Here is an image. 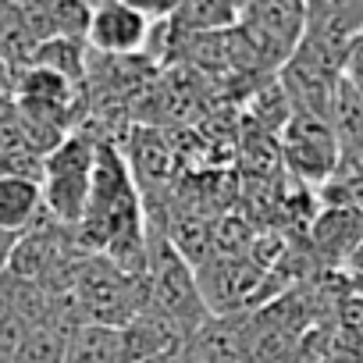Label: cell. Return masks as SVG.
<instances>
[{
	"mask_svg": "<svg viewBox=\"0 0 363 363\" xmlns=\"http://www.w3.org/2000/svg\"><path fill=\"white\" fill-rule=\"evenodd\" d=\"M146 33H150V22L143 18V11L132 0H104V4H93L86 43L100 54L128 57L146 47Z\"/></svg>",
	"mask_w": 363,
	"mask_h": 363,
	"instance_id": "obj_8",
	"label": "cell"
},
{
	"mask_svg": "<svg viewBox=\"0 0 363 363\" xmlns=\"http://www.w3.org/2000/svg\"><path fill=\"white\" fill-rule=\"evenodd\" d=\"M342 75L363 93V36L352 43V50H349V57H345V68H342Z\"/></svg>",
	"mask_w": 363,
	"mask_h": 363,
	"instance_id": "obj_14",
	"label": "cell"
},
{
	"mask_svg": "<svg viewBox=\"0 0 363 363\" xmlns=\"http://www.w3.org/2000/svg\"><path fill=\"white\" fill-rule=\"evenodd\" d=\"M186 342H189L186 328L153 306L121 328L125 363H178V356L186 352Z\"/></svg>",
	"mask_w": 363,
	"mask_h": 363,
	"instance_id": "obj_7",
	"label": "cell"
},
{
	"mask_svg": "<svg viewBox=\"0 0 363 363\" xmlns=\"http://www.w3.org/2000/svg\"><path fill=\"white\" fill-rule=\"evenodd\" d=\"M328 125L338 139V150H363V93L342 75L331 96V111H328Z\"/></svg>",
	"mask_w": 363,
	"mask_h": 363,
	"instance_id": "obj_12",
	"label": "cell"
},
{
	"mask_svg": "<svg viewBox=\"0 0 363 363\" xmlns=\"http://www.w3.org/2000/svg\"><path fill=\"white\" fill-rule=\"evenodd\" d=\"M86 43H79V40H47V43H40V50H36V61H33V68H43V72H54V75H61L65 82H72V86H79L82 82V75H86Z\"/></svg>",
	"mask_w": 363,
	"mask_h": 363,
	"instance_id": "obj_13",
	"label": "cell"
},
{
	"mask_svg": "<svg viewBox=\"0 0 363 363\" xmlns=\"http://www.w3.org/2000/svg\"><path fill=\"white\" fill-rule=\"evenodd\" d=\"M239 33L257 54L260 68L285 65L306 36V4H299V0L239 4Z\"/></svg>",
	"mask_w": 363,
	"mask_h": 363,
	"instance_id": "obj_3",
	"label": "cell"
},
{
	"mask_svg": "<svg viewBox=\"0 0 363 363\" xmlns=\"http://www.w3.org/2000/svg\"><path fill=\"white\" fill-rule=\"evenodd\" d=\"M359 36H363V0L359 4H352V0H345V4H306L303 43L313 47L338 72L345 68V57Z\"/></svg>",
	"mask_w": 363,
	"mask_h": 363,
	"instance_id": "obj_6",
	"label": "cell"
},
{
	"mask_svg": "<svg viewBox=\"0 0 363 363\" xmlns=\"http://www.w3.org/2000/svg\"><path fill=\"white\" fill-rule=\"evenodd\" d=\"M57 317L50 292L36 281H22L11 271H0V363H18L29 331Z\"/></svg>",
	"mask_w": 363,
	"mask_h": 363,
	"instance_id": "obj_4",
	"label": "cell"
},
{
	"mask_svg": "<svg viewBox=\"0 0 363 363\" xmlns=\"http://www.w3.org/2000/svg\"><path fill=\"white\" fill-rule=\"evenodd\" d=\"M171 22L182 29V36H218L239 26V4L232 0H182Z\"/></svg>",
	"mask_w": 363,
	"mask_h": 363,
	"instance_id": "obj_10",
	"label": "cell"
},
{
	"mask_svg": "<svg viewBox=\"0 0 363 363\" xmlns=\"http://www.w3.org/2000/svg\"><path fill=\"white\" fill-rule=\"evenodd\" d=\"M93 160H96V150L82 135H68L47 157V171H43V211L54 221L79 225L86 218L89 186H93Z\"/></svg>",
	"mask_w": 363,
	"mask_h": 363,
	"instance_id": "obj_2",
	"label": "cell"
},
{
	"mask_svg": "<svg viewBox=\"0 0 363 363\" xmlns=\"http://www.w3.org/2000/svg\"><path fill=\"white\" fill-rule=\"evenodd\" d=\"M146 274H150V306L160 310L164 317H171L174 324L186 328V335L200 331L203 320V296L200 285L193 278V267L186 264L171 239L157 235L146 242Z\"/></svg>",
	"mask_w": 363,
	"mask_h": 363,
	"instance_id": "obj_1",
	"label": "cell"
},
{
	"mask_svg": "<svg viewBox=\"0 0 363 363\" xmlns=\"http://www.w3.org/2000/svg\"><path fill=\"white\" fill-rule=\"evenodd\" d=\"M65 363H125L121 328H107V324L79 320V324L72 328Z\"/></svg>",
	"mask_w": 363,
	"mask_h": 363,
	"instance_id": "obj_11",
	"label": "cell"
},
{
	"mask_svg": "<svg viewBox=\"0 0 363 363\" xmlns=\"http://www.w3.org/2000/svg\"><path fill=\"white\" fill-rule=\"evenodd\" d=\"M281 150H285L289 167L306 182L331 178V171L338 167V157H342L331 125L324 118H313V114L289 118V125L281 128Z\"/></svg>",
	"mask_w": 363,
	"mask_h": 363,
	"instance_id": "obj_5",
	"label": "cell"
},
{
	"mask_svg": "<svg viewBox=\"0 0 363 363\" xmlns=\"http://www.w3.org/2000/svg\"><path fill=\"white\" fill-rule=\"evenodd\" d=\"M43 214V186L33 178L0 174V235H26Z\"/></svg>",
	"mask_w": 363,
	"mask_h": 363,
	"instance_id": "obj_9",
	"label": "cell"
}]
</instances>
